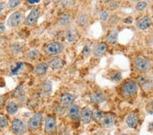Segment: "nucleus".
<instances>
[{
  "mask_svg": "<svg viewBox=\"0 0 153 135\" xmlns=\"http://www.w3.org/2000/svg\"><path fill=\"white\" fill-rule=\"evenodd\" d=\"M29 4H37V3H39V1H38V0H30V1H29Z\"/></svg>",
  "mask_w": 153,
  "mask_h": 135,
  "instance_id": "obj_40",
  "label": "nucleus"
},
{
  "mask_svg": "<svg viewBox=\"0 0 153 135\" xmlns=\"http://www.w3.org/2000/svg\"><path fill=\"white\" fill-rule=\"evenodd\" d=\"M56 128V119L53 116H48L45 121V131L46 133L51 134L55 131Z\"/></svg>",
  "mask_w": 153,
  "mask_h": 135,
  "instance_id": "obj_11",
  "label": "nucleus"
},
{
  "mask_svg": "<svg viewBox=\"0 0 153 135\" xmlns=\"http://www.w3.org/2000/svg\"><path fill=\"white\" fill-rule=\"evenodd\" d=\"M68 115L71 119L74 122H78L80 118V113L79 107L76 104H72L68 110Z\"/></svg>",
  "mask_w": 153,
  "mask_h": 135,
  "instance_id": "obj_10",
  "label": "nucleus"
},
{
  "mask_svg": "<svg viewBox=\"0 0 153 135\" xmlns=\"http://www.w3.org/2000/svg\"><path fill=\"white\" fill-rule=\"evenodd\" d=\"M148 6L147 2L146 1H140L137 4L136 6H135V8H136L137 10L138 11H143Z\"/></svg>",
  "mask_w": 153,
  "mask_h": 135,
  "instance_id": "obj_29",
  "label": "nucleus"
},
{
  "mask_svg": "<svg viewBox=\"0 0 153 135\" xmlns=\"http://www.w3.org/2000/svg\"><path fill=\"white\" fill-rule=\"evenodd\" d=\"M88 21V17L87 14L85 13H81L78 16L77 19H76V22L78 25L81 27H84L87 24Z\"/></svg>",
  "mask_w": 153,
  "mask_h": 135,
  "instance_id": "obj_20",
  "label": "nucleus"
},
{
  "mask_svg": "<svg viewBox=\"0 0 153 135\" xmlns=\"http://www.w3.org/2000/svg\"><path fill=\"white\" fill-rule=\"evenodd\" d=\"M8 126V119L6 117L0 115V128H4Z\"/></svg>",
  "mask_w": 153,
  "mask_h": 135,
  "instance_id": "obj_32",
  "label": "nucleus"
},
{
  "mask_svg": "<svg viewBox=\"0 0 153 135\" xmlns=\"http://www.w3.org/2000/svg\"><path fill=\"white\" fill-rule=\"evenodd\" d=\"M6 6V3H4V2H1V3H0V14L2 13V12H3Z\"/></svg>",
  "mask_w": 153,
  "mask_h": 135,
  "instance_id": "obj_38",
  "label": "nucleus"
},
{
  "mask_svg": "<svg viewBox=\"0 0 153 135\" xmlns=\"http://www.w3.org/2000/svg\"><path fill=\"white\" fill-rule=\"evenodd\" d=\"M108 17V12L107 11H103L100 14V19L102 21H105Z\"/></svg>",
  "mask_w": 153,
  "mask_h": 135,
  "instance_id": "obj_34",
  "label": "nucleus"
},
{
  "mask_svg": "<svg viewBox=\"0 0 153 135\" xmlns=\"http://www.w3.org/2000/svg\"><path fill=\"white\" fill-rule=\"evenodd\" d=\"M75 97L70 93H65L61 95L60 102L61 104L64 107H70L74 104Z\"/></svg>",
  "mask_w": 153,
  "mask_h": 135,
  "instance_id": "obj_8",
  "label": "nucleus"
},
{
  "mask_svg": "<svg viewBox=\"0 0 153 135\" xmlns=\"http://www.w3.org/2000/svg\"><path fill=\"white\" fill-rule=\"evenodd\" d=\"M6 31V26L3 22H0V34L4 33Z\"/></svg>",
  "mask_w": 153,
  "mask_h": 135,
  "instance_id": "obj_36",
  "label": "nucleus"
},
{
  "mask_svg": "<svg viewBox=\"0 0 153 135\" xmlns=\"http://www.w3.org/2000/svg\"><path fill=\"white\" fill-rule=\"evenodd\" d=\"M102 124L105 127H112L115 124V119L112 116L108 115L103 119Z\"/></svg>",
  "mask_w": 153,
  "mask_h": 135,
  "instance_id": "obj_24",
  "label": "nucleus"
},
{
  "mask_svg": "<svg viewBox=\"0 0 153 135\" xmlns=\"http://www.w3.org/2000/svg\"><path fill=\"white\" fill-rule=\"evenodd\" d=\"M63 48V45L59 42H52L45 46L44 50L49 55H57L62 53Z\"/></svg>",
  "mask_w": 153,
  "mask_h": 135,
  "instance_id": "obj_2",
  "label": "nucleus"
},
{
  "mask_svg": "<svg viewBox=\"0 0 153 135\" xmlns=\"http://www.w3.org/2000/svg\"><path fill=\"white\" fill-rule=\"evenodd\" d=\"M90 51H91L90 46H88V45H86L83 48L82 53H83V54H85V55H88V54H89Z\"/></svg>",
  "mask_w": 153,
  "mask_h": 135,
  "instance_id": "obj_35",
  "label": "nucleus"
},
{
  "mask_svg": "<svg viewBox=\"0 0 153 135\" xmlns=\"http://www.w3.org/2000/svg\"><path fill=\"white\" fill-rule=\"evenodd\" d=\"M23 13L21 11H17L14 12L13 14H12L10 16L8 22V25L10 27H16L19 25L23 21Z\"/></svg>",
  "mask_w": 153,
  "mask_h": 135,
  "instance_id": "obj_5",
  "label": "nucleus"
},
{
  "mask_svg": "<svg viewBox=\"0 0 153 135\" xmlns=\"http://www.w3.org/2000/svg\"><path fill=\"white\" fill-rule=\"evenodd\" d=\"M42 121V115L41 113H37L29 119L28 126L31 130H36L40 126Z\"/></svg>",
  "mask_w": 153,
  "mask_h": 135,
  "instance_id": "obj_7",
  "label": "nucleus"
},
{
  "mask_svg": "<svg viewBox=\"0 0 153 135\" xmlns=\"http://www.w3.org/2000/svg\"><path fill=\"white\" fill-rule=\"evenodd\" d=\"M64 64H65V63H64L63 60H62L60 58L56 57L53 59V60L50 61V63H49V66H50V68H51L53 70H57L61 69V68L64 66Z\"/></svg>",
  "mask_w": 153,
  "mask_h": 135,
  "instance_id": "obj_16",
  "label": "nucleus"
},
{
  "mask_svg": "<svg viewBox=\"0 0 153 135\" xmlns=\"http://www.w3.org/2000/svg\"><path fill=\"white\" fill-rule=\"evenodd\" d=\"M107 99L106 95L102 92H95L93 93L90 95V100L91 102L95 103V104H100L103 102Z\"/></svg>",
  "mask_w": 153,
  "mask_h": 135,
  "instance_id": "obj_14",
  "label": "nucleus"
},
{
  "mask_svg": "<svg viewBox=\"0 0 153 135\" xmlns=\"http://www.w3.org/2000/svg\"><path fill=\"white\" fill-rule=\"evenodd\" d=\"M77 32L74 29L72 28H68L65 31V37L68 42L70 43H73L74 42L76 38H77Z\"/></svg>",
  "mask_w": 153,
  "mask_h": 135,
  "instance_id": "obj_18",
  "label": "nucleus"
},
{
  "mask_svg": "<svg viewBox=\"0 0 153 135\" xmlns=\"http://www.w3.org/2000/svg\"><path fill=\"white\" fill-rule=\"evenodd\" d=\"M23 66V63L21 62L16 63L14 65L11 66L10 67L11 73L12 75H16V74H18L19 71L22 69Z\"/></svg>",
  "mask_w": 153,
  "mask_h": 135,
  "instance_id": "obj_26",
  "label": "nucleus"
},
{
  "mask_svg": "<svg viewBox=\"0 0 153 135\" xmlns=\"http://www.w3.org/2000/svg\"><path fill=\"white\" fill-rule=\"evenodd\" d=\"M6 110L7 112H8L9 114H15L17 112V110H18V105H17L15 102H9L6 107Z\"/></svg>",
  "mask_w": 153,
  "mask_h": 135,
  "instance_id": "obj_25",
  "label": "nucleus"
},
{
  "mask_svg": "<svg viewBox=\"0 0 153 135\" xmlns=\"http://www.w3.org/2000/svg\"><path fill=\"white\" fill-rule=\"evenodd\" d=\"M39 10L38 8H34L30 12L29 15L26 17L25 20V24L27 26H31L38 21L39 16Z\"/></svg>",
  "mask_w": 153,
  "mask_h": 135,
  "instance_id": "obj_6",
  "label": "nucleus"
},
{
  "mask_svg": "<svg viewBox=\"0 0 153 135\" xmlns=\"http://www.w3.org/2000/svg\"><path fill=\"white\" fill-rule=\"evenodd\" d=\"M21 4V1H18V0H12V1H9L7 6L9 8H15L17 6H19Z\"/></svg>",
  "mask_w": 153,
  "mask_h": 135,
  "instance_id": "obj_30",
  "label": "nucleus"
},
{
  "mask_svg": "<svg viewBox=\"0 0 153 135\" xmlns=\"http://www.w3.org/2000/svg\"><path fill=\"white\" fill-rule=\"evenodd\" d=\"M138 87L137 83L130 81L125 83L121 87L122 94L126 97H130L135 94L137 92Z\"/></svg>",
  "mask_w": 153,
  "mask_h": 135,
  "instance_id": "obj_1",
  "label": "nucleus"
},
{
  "mask_svg": "<svg viewBox=\"0 0 153 135\" xmlns=\"http://www.w3.org/2000/svg\"><path fill=\"white\" fill-rule=\"evenodd\" d=\"M152 21L149 16H144L140 19L139 20L137 21L136 25L140 29L142 30H145L149 28L150 25H151Z\"/></svg>",
  "mask_w": 153,
  "mask_h": 135,
  "instance_id": "obj_13",
  "label": "nucleus"
},
{
  "mask_svg": "<svg viewBox=\"0 0 153 135\" xmlns=\"http://www.w3.org/2000/svg\"><path fill=\"white\" fill-rule=\"evenodd\" d=\"M121 135H127V134H121Z\"/></svg>",
  "mask_w": 153,
  "mask_h": 135,
  "instance_id": "obj_41",
  "label": "nucleus"
},
{
  "mask_svg": "<svg viewBox=\"0 0 153 135\" xmlns=\"http://www.w3.org/2000/svg\"><path fill=\"white\" fill-rule=\"evenodd\" d=\"M10 48L11 51L14 54H19L22 50L21 46L20 45H18V44H13V45H11Z\"/></svg>",
  "mask_w": 153,
  "mask_h": 135,
  "instance_id": "obj_28",
  "label": "nucleus"
},
{
  "mask_svg": "<svg viewBox=\"0 0 153 135\" xmlns=\"http://www.w3.org/2000/svg\"><path fill=\"white\" fill-rule=\"evenodd\" d=\"M111 79H112V81H114V82L120 81L122 79L121 74L118 72L114 73V75L112 76V77H111Z\"/></svg>",
  "mask_w": 153,
  "mask_h": 135,
  "instance_id": "obj_33",
  "label": "nucleus"
},
{
  "mask_svg": "<svg viewBox=\"0 0 153 135\" xmlns=\"http://www.w3.org/2000/svg\"><path fill=\"white\" fill-rule=\"evenodd\" d=\"M48 65L46 63H40L36 66L35 68V73L38 76H42L47 72Z\"/></svg>",
  "mask_w": 153,
  "mask_h": 135,
  "instance_id": "obj_19",
  "label": "nucleus"
},
{
  "mask_svg": "<svg viewBox=\"0 0 153 135\" xmlns=\"http://www.w3.org/2000/svg\"><path fill=\"white\" fill-rule=\"evenodd\" d=\"M138 120L139 119H138L137 115L134 113H131L127 116L126 119V123L130 128H135L137 126Z\"/></svg>",
  "mask_w": 153,
  "mask_h": 135,
  "instance_id": "obj_15",
  "label": "nucleus"
},
{
  "mask_svg": "<svg viewBox=\"0 0 153 135\" xmlns=\"http://www.w3.org/2000/svg\"><path fill=\"white\" fill-rule=\"evenodd\" d=\"M42 92L44 94H50L52 92V83L50 81L46 80L44 81L42 83Z\"/></svg>",
  "mask_w": 153,
  "mask_h": 135,
  "instance_id": "obj_23",
  "label": "nucleus"
},
{
  "mask_svg": "<svg viewBox=\"0 0 153 135\" xmlns=\"http://www.w3.org/2000/svg\"><path fill=\"white\" fill-rule=\"evenodd\" d=\"M132 21H133V19H132L131 17H130V16L127 17V19H124V22L125 23H131Z\"/></svg>",
  "mask_w": 153,
  "mask_h": 135,
  "instance_id": "obj_39",
  "label": "nucleus"
},
{
  "mask_svg": "<svg viewBox=\"0 0 153 135\" xmlns=\"http://www.w3.org/2000/svg\"><path fill=\"white\" fill-rule=\"evenodd\" d=\"M108 50V46L105 43H100L95 46L93 49V55L95 57H101L105 54Z\"/></svg>",
  "mask_w": 153,
  "mask_h": 135,
  "instance_id": "obj_12",
  "label": "nucleus"
},
{
  "mask_svg": "<svg viewBox=\"0 0 153 135\" xmlns=\"http://www.w3.org/2000/svg\"><path fill=\"white\" fill-rule=\"evenodd\" d=\"M72 20V16L70 13H64L59 17L58 23L61 26H66L71 23Z\"/></svg>",
  "mask_w": 153,
  "mask_h": 135,
  "instance_id": "obj_17",
  "label": "nucleus"
},
{
  "mask_svg": "<svg viewBox=\"0 0 153 135\" xmlns=\"http://www.w3.org/2000/svg\"><path fill=\"white\" fill-rule=\"evenodd\" d=\"M118 6H119V4H118L117 2H112V3L110 4V8L111 10H115L118 8Z\"/></svg>",
  "mask_w": 153,
  "mask_h": 135,
  "instance_id": "obj_37",
  "label": "nucleus"
},
{
  "mask_svg": "<svg viewBox=\"0 0 153 135\" xmlns=\"http://www.w3.org/2000/svg\"><path fill=\"white\" fill-rule=\"evenodd\" d=\"M118 34L117 31H112L108 34L107 38L106 39H107V41L108 42V43L111 44V45H114L118 40Z\"/></svg>",
  "mask_w": 153,
  "mask_h": 135,
  "instance_id": "obj_21",
  "label": "nucleus"
},
{
  "mask_svg": "<svg viewBox=\"0 0 153 135\" xmlns=\"http://www.w3.org/2000/svg\"><path fill=\"white\" fill-rule=\"evenodd\" d=\"M103 117V112L100 109L96 110L93 113V118L94 119L95 121H100V120L102 119Z\"/></svg>",
  "mask_w": 153,
  "mask_h": 135,
  "instance_id": "obj_27",
  "label": "nucleus"
},
{
  "mask_svg": "<svg viewBox=\"0 0 153 135\" xmlns=\"http://www.w3.org/2000/svg\"><path fill=\"white\" fill-rule=\"evenodd\" d=\"M135 68L140 72H144L148 70L150 67V61L144 57H137L134 61Z\"/></svg>",
  "mask_w": 153,
  "mask_h": 135,
  "instance_id": "obj_4",
  "label": "nucleus"
},
{
  "mask_svg": "<svg viewBox=\"0 0 153 135\" xmlns=\"http://www.w3.org/2000/svg\"><path fill=\"white\" fill-rule=\"evenodd\" d=\"M14 95H15L16 98H22L23 95H24V92H23V89L22 87H18L16 89V90L14 91Z\"/></svg>",
  "mask_w": 153,
  "mask_h": 135,
  "instance_id": "obj_31",
  "label": "nucleus"
},
{
  "mask_svg": "<svg viewBox=\"0 0 153 135\" xmlns=\"http://www.w3.org/2000/svg\"><path fill=\"white\" fill-rule=\"evenodd\" d=\"M80 118L83 124H88L91 122L93 118V112L89 108L86 107H84L80 113Z\"/></svg>",
  "mask_w": 153,
  "mask_h": 135,
  "instance_id": "obj_9",
  "label": "nucleus"
},
{
  "mask_svg": "<svg viewBox=\"0 0 153 135\" xmlns=\"http://www.w3.org/2000/svg\"><path fill=\"white\" fill-rule=\"evenodd\" d=\"M40 55V52L38 49H33V50L29 51L27 54V57L29 60L34 61L38 59Z\"/></svg>",
  "mask_w": 153,
  "mask_h": 135,
  "instance_id": "obj_22",
  "label": "nucleus"
},
{
  "mask_svg": "<svg viewBox=\"0 0 153 135\" xmlns=\"http://www.w3.org/2000/svg\"><path fill=\"white\" fill-rule=\"evenodd\" d=\"M12 130L16 135H23L27 131V127L25 123L19 119H14L12 123Z\"/></svg>",
  "mask_w": 153,
  "mask_h": 135,
  "instance_id": "obj_3",
  "label": "nucleus"
}]
</instances>
